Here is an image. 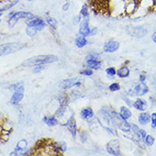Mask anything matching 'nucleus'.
I'll use <instances>...</instances> for the list:
<instances>
[{"instance_id": "obj_16", "label": "nucleus", "mask_w": 156, "mask_h": 156, "mask_svg": "<svg viewBox=\"0 0 156 156\" xmlns=\"http://www.w3.org/2000/svg\"><path fill=\"white\" fill-rule=\"evenodd\" d=\"M81 117L84 119H88L92 118L93 115V110L90 108H86L81 111Z\"/></svg>"}, {"instance_id": "obj_10", "label": "nucleus", "mask_w": 156, "mask_h": 156, "mask_svg": "<svg viewBox=\"0 0 156 156\" xmlns=\"http://www.w3.org/2000/svg\"><path fill=\"white\" fill-rule=\"evenodd\" d=\"M119 47V44L117 41L114 40H109L108 42H107L104 45V51L108 52V53H112L116 51Z\"/></svg>"}, {"instance_id": "obj_27", "label": "nucleus", "mask_w": 156, "mask_h": 156, "mask_svg": "<svg viewBox=\"0 0 156 156\" xmlns=\"http://www.w3.org/2000/svg\"><path fill=\"white\" fill-rule=\"evenodd\" d=\"M131 129H132V131H133V132H134V134L135 135H136L137 136H139V137H141L140 136V129L139 127L137 126L136 125H131Z\"/></svg>"}, {"instance_id": "obj_22", "label": "nucleus", "mask_w": 156, "mask_h": 156, "mask_svg": "<svg viewBox=\"0 0 156 156\" xmlns=\"http://www.w3.org/2000/svg\"><path fill=\"white\" fill-rule=\"evenodd\" d=\"M144 143L148 147H151L153 146V144H154V137H153L151 135H147L144 138Z\"/></svg>"}, {"instance_id": "obj_21", "label": "nucleus", "mask_w": 156, "mask_h": 156, "mask_svg": "<svg viewBox=\"0 0 156 156\" xmlns=\"http://www.w3.org/2000/svg\"><path fill=\"white\" fill-rule=\"evenodd\" d=\"M130 73V71L129 69L126 67H122L121 68H119L117 72V74L119 78H126V77H128Z\"/></svg>"}, {"instance_id": "obj_20", "label": "nucleus", "mask_w": 156, "mask_h": 156, "mask_svg": "<svg viewBox=\"0 0 156 156\" xmlns=\"http://www.w3.org/2000/svg\"><path fill=\"white\" fill-rule=\"evenodd\" d=\"M44 121L49 126H55L57 125V119L54 117H44Z\"/></svg>"}, {"instance_id": "obj_14", "label": "nucleus", "mask_w": 156, "mask_h": 156, "mask_svg": "<svg viewBox=\"0 0 156 156\" xmlns=\"http://www.w3.org/2000/svg\"><path fill=\"white\" fill-rule=\"evenodd\" d=\"M133 107L135 108L136 109L139 110V111H145L148 108V103L144 99H137L133 103Z\"/></svg>"}, {"instance_id": "obj_36", "label": "nucleus", "mask_w": 156, "mask_h": 156, "mask_svg": "<svg viewBox=\"0 0 156 156\" xmlns=\"http://www.w3.org/2000/svg\"><path fill=\"white\" fill-rule=\"evenodd\" d=\"M139 78H140L139 80L140 81H142V82H144V80H145V79H146V77L144 76V75H140Z\"/></svg>"}, {"instance_id": "obj_5", "label": "nucleus", "mask_w": 156, "mask_h": 156, "mask_svg": "<svg viewBox=\"0 0 156 156\" xmlns=\"http://www.w3.org/2000/svg\"><path fill=\"white\" fill-rule=\"evenodd\" d=\"M23 44L21 43H9V44H4L1 45V55H6L11 53H15L16 51H20L22 49Z\"/></svg>"}, {"instance_id": "obj_9", "label": "nucleus", "mask_w": 156, "mask_h": 156, "mask_svg": "<svg viewBox=\"0 0 156 156\" xmlns=\"http://www.w3.org/2000/svg\"><path fill=\"white\" fill-rule=\"evenodd\" d=\"M86 63L88 68H91V69H98L100 68V64L101 62H98L97 59V56L94 54H90L86 56Z\"/></svg>"}, {"instance_id": "obj_18", "label": "nucleus", "mask_w": 156, "mask_h": 156, "mask_svg": "<svg viewBox=\"0 0 156 156\" xmlns=\"http://www.w3.org/2000/svg\"><path fill=\"white\" fill-rule=\"evenodd\" d=\"M119 114L125 119H129L131 116V111L128 109L127 108H126V107H121L120 108V113H119Z\"/></svg>"}, {"instance_id": "obj_19", "label": "nucleus", "mask_w": 156, "mask_h": 156, "mask_svg": "<svg viewBox=\"0 0 156 156\" xmlns=\"http://www.w3.org/2000/svg\"><path fill=\"white\" fill-rule=\"evenodd\" d=\"M75 44H76L77 47L82 48V47H84L86 45L87 40H86V38H84V36H83V35H82V36H79V37L76 38Z\"/></svg>"}, {"instance_id": "obj_28", "label": "nucleus", "mask_w": 156, "mask_h": 156, "mask_svg": "<svg viewBox=\"0 0 156 156\" xmlns=\"http://www.w3.org/2000/svg\"><path fill=\"white\" fill-rule=\"evenodd\" d=\"M151 126L153 129L156 128V113H153L151 115Z\"/></svg>"}, {"instance_id": "obj_4", "label": "nucleus", "mask_w": 156, "mask_h": 156, "mask_svg": "<svg viewBox=\"0 0 156 156\" xmlns=\"http://www.w3.org/2000/svg\"><path fill=\"white\" fill-rule=\"evenodd\" d=\"M111 114H112L113 119H114L115 126L119 127L124 132H129L130 131L131 126H130V124L127 122L126 119H123L120 116V114H118L117 113H115V112H113Z\"/></svg>"}, {"instance_id": "obj_30", "label": "nucleus", "mask_w": 156, "mask_h": 156, "mask_svg": "<svg viewBox=\"0 0 156 156\" xmlns=\"http://www.w3.org/2000/svg\"><path fill=\"white\" fill-rule=\"evenodd\" d=\"M106 73L110 75V76H114L116 74V71H115V69L114 68H108L106 69Z\"/></svg>"}, {"instance_id": "obj_31", "label": "nucleus", "mask_w": 156, "mask_h": 156, "mask_svg": "<svg viewBox=\"0 0 156 156\" xmlns=\"http://www.w3.org/2000/svg\"><path fill=\"white\" fill-rule=\"evenodd\" d=\"M81 14L84 16V17H87L88 16V12H87V7L84 5L83 6V8L81 9Z\"/></svg>"}, {"instance_id": "obj_12", "label": "nucleus", "mask_w": 156, "mask_h": 156, "mask_svg": "<svg viewBox=\"0 0 156 156\" xmlns=\"http://www.w3.org/2000/svg\"><path fill=\"white\" fill-rule=\"evenodd\" d=\"M90 32L91 31L89 27L88 20H84L80 24V34L83 36H88V35H90Z\"/></svg>"}, {"instance_id": "obj_3", "label": "nucleus", "mask_w": 156, "mask_h": 156, "mask_svg": "<svg viewBox=\"0 0 156 156\" xmlns=\"http://www.w3.org/2000/svg\"><path fill=\"white\" fill-rule=\"evenodd\" d=\"M14 88V94L10 99V103L14 106H16L19 104V102L22 100L24 97V85L22 82L17 83L13 85Z\"/></svg>"}, {"instance_id": "obj_34", "label": "nucleus", "mask_w": 156, "mask_h": 156, "mask_svg": "<svg viewBox=\"0 0 156 156\" xmlns=\"http://www.w3.org/2000/svg\"><path fill=\"white\" fill-rule=\"evenodd\" d=\"M81 74H83V75H87V76H90V75H91L92 74V72L90 71V70H84V71H82V72H80Z\"/></svg>"}, {"instance_id": "obj_11", "label": "nucleus", "mask_w": 156, "mask_h": 156, "mask_svg": "<svg viewBox=\"0 0 156 156\" xmlns=\"http://www.w3.org/2000/svg\"><path fill=\"white\" fill-rule=\"evenodd\" d=\"M27 143L26 140H21L18 144H17L16 149H15V153H12L11 155L13 154H23L22 153L27 149Z\"/></svg>"}, {"instance_id": "obj_23", "label": "nucleus", "mask_w": 156, "mask_h": 156, "mask_svg": "<svg viewBox=\"0 0 156 156\" xmlns=\"http://www.w3.org/2000/svg\"><path fill=\"white\" fill-rule=\"evenodd\" d=\"M55 147H56L58 151L62 153L65 152L67 150V144H66V143H64V142H58V143H56Z\"/></svg>"}, {"instance_id": "obj_26", "label": "nucleus", "mask_w": 156, "mask_h": 156, "mask_svg": "<svg viewBox=\"0 0 156 156\" xmlns=\"http://www.w3.org/2000/svg\"><path fill=\"white\" fill-rule=\"evenodd\" d=\"M18 3V0H16V1H14L13 3H11V4H6L4 7H3V8L1 9V11H5V10H7V9H9L12 8L13 6H15L16 4Z\"/></svg>"}, {"instance_id": "obj_1", "label": "nucleus", "mask_w": 156, "mask_h": 156, "mask_svg": "<svg viewBox=\"0 0 156 156\" xmlns=\"http://www.w3.org/2000/svg\"><path fill=\"white\" fill-rule=\"evenodd\" d=\"M59 60L58 56L54 55H42L38 56H34L29 59L26 60L22 62L24 67H31V66H38L47 63H53Z\"/></svg>"}, {"instance_id": "obj_8", "label": "nucleus", "mask_w": 156, "mask_h": 156, "mask_svg": "<svg viewBox=\"0 0 156 156\" xmlns=\"http://www.w3.org/2000/svg\"><path fill=\"white\" fill-rule=\"evenodd\" d=\"M119 148V143L118 140L116 139L113 140L107 145V151L108 152V154H113V155H120Z\"/></svg>"}, {"instance_id": "obj_13", "label": "nucleus", "mask_w": 156, "mask_h": 156, "mask_svg": "<svg viewBox=\"0 0 156 156\" xmlns=\"http://www.w3.org/2000/svg\"><path fill=\"white\" fill-rule=\"evenodd\" d=\"M75 85H80V82H79L77 79H68V80H64L62 83V88L69 89Z\"/></svg>"}, {"instance_id": "obj_37", "label": "nucleus", "mask_w": 156, "mask_h": 156, "mask_svg": "<svg viewBox=\"0 0 156 156\" xmlns=\"http://www.w3.org/2000/svg\"><path fill=\"white\" fill-rule=\"evenodd\" d=\"M68 4H67L66 5H65V6H63L64 10H67V9H68Z\"/></svg>"}, {"instance_id": "obj_17", "label": "nucleus", "mask_w": 156, "mask_h": 156, "mask_svg": "<svg viewBox=\"0 0 156 156\" xmlns=\"http://www.w3.org/2000/svg\"><path fill=\"white\" fill-rule=\"evenodd\" d=\"M67 125H68V129H69V131H71L72 135L75 137V136H76V123H75L73 117L70 119V120L68 121Z\"/></svg>"}, {"instance_id": "obj_6", "label": "nucleus", "mask_w": 156, "mask_h": 156, "mask_svg": "<svg viewBox=\"0 0 156 156\" xmlns=\"http://www.w3.org/2000/svg\"><path fill=\"white\" fill-rule=\"evenodd\" d=\"M33 15L30 12H26V11H19V12L14 13L12 16L9 18V27H13L16 23L17 21L20 19H25V18H32Z\"/></svg>"}, {"instance_id": "obj_35", "label": "nucleus", "mask_w": 156, "mask_h": 156, "mask_svg": "<svg viewBox=\"0 0 156 156\" xmlns=\"http://www.w3.org/2000/svg\"><path fill=\"white\" fill-rule=\"evenodd\" d=\"M152 39H153V41L156 44V32H154V33L153 34Z\"/></svg>"}, {"instance_id": "obj_32", "label": "nucleus", "mask_w": 156, "mask_h": 156, "mask_svg": "<svg viewBox=\"0 0 156 156\" xmlns=\"http://www.w3.org/2000/svg\"><path fill=\"white\" fill-rule=\"evenodd\" d=\"M146 136H147V132L144 131V130L140 129V136H141V138H142V140H143V142H144V138L146 137Z\"/></svg>"}, {"instance_id": "obj_33", "label": "nucleus", "mask_w": 156, "mask_h": 156, "mask_svg": "<svg viewBox=\"0 0 156 156\" xmlns=\"http://www.w3.org/2000/svg\"><path fill=\"white\" fill-rule=\"evenodd\" d=\"M44 69V67H43V65H38V66H36V68L34 69V73H38L40 72L41 70Z\"/></svg>"}, {"instance_id": "obj_29", "label": "nucleus", "mask_w": 156, "mask_h": 156, "mask_svg": "<svg viewBox=\"0 0 156 156\" xmlns=\"http://www.w3.org/2000/svg\"><path fill=\"white\" fill-rule=\"evenodd\" d=\"M119 89H120V86H119V84H117V83L112 84L109 86V90L111 91H117Z\"/></svg>"}, {"instance_id": "obj_25", "label": "nucleus", "mask_w": 156, "mask_h": 156, "mask_svg": "<svg viewBox=\"0 0 156 156\" xmlns=\"http://www.w3.org/2000/svg\"><path fill=\"white\" fill-rule=\"evenodd\" d=\"M37 30L34 28V27H29V26H27V34L28 36L30 37H34L35 34H37Z\"/></svg>"}, {"instance_id": "obj_7", "label": "nucleus", "mask_w": 156, "mask_h": 156, "mask_svg": "<svg viewBox=\"0 0 156 156\" xmlns=\"http://www.w3.org/2000/svg\"><path fill=\"white\" fill-rule=\"evenodd\" d=\"M26 23L27 24V26L34 27L37 31H41L45 27L44 21H43L41 18H39V17H34V18L32 17V18H29V20L26 21Z\"/></svg>"}, {"instance_id": "obj_2", "label": "nucleus", "mask_w": 156, "mask_h": 156, "mask_svg": "<svg viewBox=\"0 0 156 156\" xmlns=\"http://www.w3.org/2000/svg\"><path fill=\"white\" fill-rule=\"evenodd\" d=\"M131 84V86L126 90V94L128 96H143L148 92V86L144 82L139 80L138 82H132Z\"/></svg>"}, {"instance_id": "obj_15", "label": "nucleus", "mask_w": 156, "mask_h": 156, "mask_svg": "<svg viewBox=\"0 0 156 156\" xmlns=\"http://www.w3.org/2000/svg\"><path fill=\"white\" fill-rule=\"evenodd\" d=\"M138 121L141 125H147L149 121H151V115L147 112L141 113L138 116Z\"/></svg>"}, {"instance_id": "obj_24", "label": "nucleus", "mask_w": 156, "mask_h": 156, "mask_svg": "<svg viewBox=\"0 0 156 156\" xmlns=\"http://www.w3.org/2000/svg\"><path fill=\"white\" fill-rule=\"evenodd\" d=\"M47 22H48V24L51 26V27H53L54 29H55L56 27H57V21L54 18H52V17H48L47 18Z\"/></svg>"}]
</instances>
